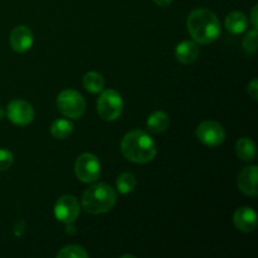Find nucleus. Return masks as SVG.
Here are the masks:
<instances>
[{
  "instance_id": "1",
  "label": "nucleus",
  "mask_w": 258,
  "mask_h": 258,
  "mask_svg": "<svg viewBox=\"0 0 258 258\" xmlns=\"http://www.w3.org/2000/svg\"><path fill=\"white\" fill-rule=\"evenodd\" d=\"M186 27L197 44H211L221 34V23L218 17L204 8L193 10L189 14Z\"/></svg>"
},
{
  "instance_id": "2",
  "label": "nucleus",
  "mask_w": 258,
  "mask_h": 258,
  "mask_svg": "<svg viewBox=\"0 0 258 258\" xmlns=\"http://www.w3.org/2000/svg\"><path fill=\"white\" fill-rule=\"evenodd\" d=\"M121 153L131 163H150L156 155V144L146 131L135 128L122 138Z\"/></svg>"
},
{
  "instance_id": "3",
  "label": "nucleus",
  "mask_w": 258,
  "mask_h": 258,
  "mask_svg": "<svg viewBox=\"0 0 258 258\" xmlns=\"http://www.w3.org/2000/svg\"><path fill=\"white\" fill-rule=\"evenodd\" d=\"M117 202L115 189L105 183H97L86 189L82 194V208L90 214H103L110 212Z\"/></svg>"
},
{
  "instance_id": "4",
  "label": "nucleus",
  "mask_w": 258,
  "mask_h": 258,
  "mask_svg": "<svg viewBox=\"0 0 258 258\" xmlns=\"http://www.w3.org/2000/svg\"><path fill=\"white\" fill-rule=\"evenodd\" d=\"M57 107L66 117L78 120L86 112V101L80 92L67 88L58 95Z\"/></svg>"
},
{
  "instance_id": "5",
  "label": "nucleus",
  "mask_w": 258,
  "mask_h": 258,
  "mask_svg": "<svg viewBox=\"0 0 258 258\" xmlns=\"http://www.w3.org/2000/svg\"><path fill=\"white\" fill-rule=\"evenodd\" d=\"M123 111V101L115 90H105L97 100V113L102 120L115 121Z\"/></svg>"
},
{
  "instance_id": "6",
  "label": "nucleus",
  "mask_w": 258,
  "mask_h": 258,
  "mask_svg": "<svg viewBox=\"0 0 258 258\" xmlns=\"http://www.w3.org/2000/svg\"><path fill=\"white\" fill-rule=\"evenodd\" d=\"M75 174L82 183H93L101 175V163L91 153L81 154L75 163Z\"/></svg>"
},
{
  "instance_id": "7",
  "label": "nucleus",
  "mask_w": 258,
  "mask_h": 258,
  "mask_svg": "<svg viewBox=\"0 0 258 258\" xmlns=\"http://www.w3.org/2000/svg\"><path fill=\"white\" fill-rule=\"evenodd\" d=\"M196 135L198 140L202 144L209 148H217V146L222 145L226 139V131L222 127L221 123L217 121H203L201 125L197 127Z\"/></svg>"
},
{
  "instance_id": "8",
  "label": "nucleus",
  "mask_w": 258,
  "mask_h": 258,
  "mask_svg": "<svg viewBox=\"0 0 258 258\" xmlns=\"http://www.w3.org/2000/svg\"><path fill=\"white\" fill-rule=\"evenodd\" d=\"M80 211L77 198L70 194L60 197L54 204V217L64 224H72L80 216Z\"/></svg>"
},
{
  "instance_id": "9",
  "label": "nucleus",
  "mask_w": 258,
  "mask_h": 258,
  "mask_svg": "<svg viewBox=\"0 0 258 258\" xmlns=\"http://www.w3.org/2000/svg\"><path fill=\"white\" fill-rule=\"evenodd\" d=\"M7 116L14 125L27 126L34 118V110L27 101L13 100L7 107Z\"/></svg>"
},
{
  "instance_id": "10",
  "label": "nucleus",
  "mask_w": 258,
  "mask_h": 258,
  "mask_svg": "<svg viewBox=\"0 0 258 258\" xmlns=\"http://www.w3.org/2000/svg\"><path fill=\"white\" fill-rule=\"evenodd\" d=\"M33 42V33L25 25H19L14 28L10 33V47L13 50L18 53H24L32 48Z\"/></svg>"
},
{
  "instance_id": "11",
  "label": "nucleus",
  "mask_w": 258,
  "mask_h": 258,
  "mask_svg": "<svg viewBox=\"0 0 258 258\" xmlns=\"http://www.w3.org/2000/svg\"><path fill=\"white\" fill-rule=\"evenodd\" d=\"M233 223L238 231L251 233L257 228V213L251 207H241L234 212Z\"/></svg>"
},
{
  "instance_id": "12",
  "label": "nucleus",
  "mask_w": 258,
  "mask_h": 258,
  "mask_svg": "<svg viewBox=\"0 0 258 258\" xmlns=\"http://www.w3.org/2000/svg\"><path fill=\"white\" fill-rule=\"evenodd\" d=\"M257 176H258V169L256 165H251L244 168L241 171L238 176V184L239 190L243 194L249 197H257L258 196V188H257Z\"/></svg>"
},
{
  "instance_id": "13",
  "label": "nucleus",
  "mask_w": 258,
  "mask_h": 258,
  "mask_svg": "<svg viewBox=\"0 0 258 258\" xmlns=\"http://www.w3.org/2000/svg\"><path fill=\"white\" fill-rule=\"evenodd\" d=\"M199 47L194 40H184L175 48V58L181 64H191L198 59Z\"/></svg>"
},
{
  "instance_id": "14",
  "label": "nucleus",
  "mask_w": 258,
  "mask_h": 258,
  "mask_svg": "<svg viewBox=\"0 0 258 258\" xmlns=\"http://www.w3.org/2000/svg\"><path fill=\"white\" fill-rule=\"evenodd\" d=\"M248 20L242 12L229 13L224 20V27L231 34H242L247 29Z\"/></svg>"
},
{
  "instance_id": "15",
  "label": "nucleus",
  "mask_w": 258,
  "mask_h": 258,
  "mask_svg": "<svg viewBox=\"0 0 258 258\" xmlns=\"http://www.w3.org/2000/svg\"><path fill=\"white\" fill-rule=\"evenodd\" d=\"M169 123H170L169 116L164 111H155L149 116L148 121H146L148 130L151 134L164 133L169 127Z\"/></svg>"
},
{
  "instance_id": "16",
  "label": "nucleus",
  "mask_w": 258,
  "mask_h": 258,
  "mask_svg": "<svg viewBox=\"0 0 258 258\" xmlns=\"http://www.w3.org/2000/svg\"><path fill=\"white\" fill-rule=\"evenodd\" d=\"M236 154L241 160L253 161L256 158V145L249 138H242L236 143Z\"/></svg>"
},
{
  "instance_id": "17",
  "label": "nucleus",
  "mask_w": 258,
  "mask_h": 258,
  "mask_svg": "<svg viewBox=\"0 0 258 258\" xmlns=\"http://www.w3.org/2000/svg\"><path fill=\"white\" fill-rule=\"evenodd\" d=\"M83 87L91 93L101 92L105 87V78L100 73L91 71V72L86 73L83 77Z\"/></svg>"
},
{
  "instance_id": "18",
  "label": "nucleus",
  "mask_w": 258,
  "mask_h": 258,
  "mask_svg": "<svg viewBox=\"0 0 258 258\" xmlns=\"http://www.w3.org/2000/svg\"><path fill=\"white\" fill-rule=\"evenodd\" d=\"M50 133H52L53 138L58 139V140H64V139L70 138L71 134L73 133V123L66 118L55 120L50 126Z\"/></svg>"
},
{
  "instance_id": "19",
  "label": "nucleus",
  "mask_w": 258,
  "mask_h": 258,
  "mask_svg": "<svg viewBox=\"0 0 258 258\" xmlns=\"http://www.w3.org/2000/svg\"><path fill=\"white\" fill-rule=\"evenodd\" d=\"M136 178L134 174L131 173H122L116 180V186H117V190L120 194H130L134 189L136 188Z\"/></svg>"
},
{
  "instance_id": "20",
  "label": "nucleus",
  "mask_w": 258,
  "mask_h": 258,
  "mask_svg": "<svg viewBox=\"0 0 258 258\" xmlns=\"http://www.w3.org/2000/svg\"><path fill=\"white\" fill-rule=\"evenodd\" d=\"M58 258H87L88 252L85 251L81 246L70 244L60 249L57 253Z\"/></svg>"
},
{
  "instance_id": "21",
  "label": "nucleus",
  "mask_w": 258,
  "mask_h": 258,
  "mask_svg": "<svg viewBox=\"0 0 258 258\" xmlns=\"http://www.w3.org/2000/svg\"><path fill=\"white\" fill-rule=\"evenodd\" d=\"M257 43H258V32L256 28H253L252 30H249L246 34V37L243 38V42H242V47L243 50L247 54H253L257 50Z\"/></svg>"
},
{
  "instance_id": "22",
  "label": "nucleus",
  "mask_w": 258,
  "mask_h": 258,
  "mask_svg": "<svg viewBox=\"0 0 258 258\" xmlns=\"http://www.w3.org/2000/svg\"><path fill=\"white\" fill-rule=\"evenodd\" d=\"M14 156L7 149H0V171H5L12 166Z\"/></svg>"
},
{
  "instance_id": "23",
  "label": "nucleus",
  "mask_w": 258,
  "mask_h": 258,
  "mask_svg": "<svg viewBox=\"0 0 258 258\" xmlns=\"http://www.w3.org/2000/svg\"><path fill=\"white\" fill-rule=\"evenodd\" d=\"M247 91H248V95L253 98L254 101L258 100V81L252 80L249 82L248 87H247Z\"/></svg>"
},
{
  "instance_id": "24",
  "label": "nucleus",
  "mask_w": 258,
  "mask_h": 258,
  "mask_svg": "<svg viewBox=\"0 0 258 258\" xmlns=\"http://www.w3.org/2000/svg\"><path fill=\"white\" fill-rule=\"evenodd\" d=\"M257 14H258V5H254L253 9H252V13H251V22H252V25H253V28H256L257 29Z\"/></svg>"
},
{
  "instance_id": "25",
  "label": "nucleus",
  "mask_w": 258,
  "mask_h": 258,
  "mask_svg": "<svg viewBox=\"0 0 258 258\" xmlns=\"http://www.w3.org/2000/svg\"><path fill=\"white\" fill-rule=\"evenodd\" d=\"M171 2H173V0H154V3H155L156 5H159V7H161V8L169 7V5L171 4Z\"/></svg>"
},
{
  "instance_id": "26",
  "label": "nucleus",
  "mask_w": 258,
  "mask_h": 258,
  "mask_svg": "<svg viewBox=\"0 0 258 258\" xmlns=\"http://www.w3.org/2000/svg\"><path fill=\"white\" fill-rule=\"evenodd\" d=\"M68 226V228L66 229V232H67V233H70V234H73L76 232V229H75V227H72L71 226V224H67Z\"/></svg>"
},
{
  "instance_id": "27",
  "label": "nucleus",
  "mask_w": 258,
  "mask_h": 258,
  "mask_svg": "<svg viewBox=\"0 0 258 258\" xmlns=\"http://www.w3.org/2000/svg\"><path fill=\"white\" fill-rule=\"evenodd\" d=\"M4 115H5V111H4V108H3L2 106H0V120H2V118L4 117Z\"/></svg>"
}]
</instances>
